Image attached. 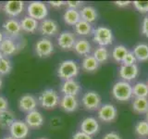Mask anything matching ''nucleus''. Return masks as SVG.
<instances>
[{
    "mask_svg": "<svg viewBox=\"0 0 148 139\" xmlns=\"http://www.w3.org/2000/svg\"><path fill=\"white\" fill-rule=\"evenodd\" d=\"M111 93H112V96L116 100L120 102L129 101L133 96L132 85L129 82H125L122 80L118 81L112 86Z\"/></svg>",
    "mask_w": 148,
    "mask_h": 139,
    "instance_id": "f257e3e1",
    "label": "nucleus"
},
{
    "mask_svg": "<svg viewBox=\"0 0 148 139\" xmlns=\"http://www.w3.org/2000/svg\"><path fill=\"white\" fill-rule=\"evenodd\" d=\"M80 72V66L76 61L66 59L59 64L58 68V76L63 81L75 78Z\"/></svg>",
    "mask_w": 148,
    "mask_h": 139,
    "instance_id": "f03ea898",
    "label": "nucleus"
},
{
    "mask_svg": "<svg viewBox=\"0 0 148 139\" xmlns=\"http://www.w3.org/2000/svg\"><path fill=\"white\" fill-rule=\"evenodd\" d=\"M60 97L58 93L55 89L49 88L41 93L38 97V103L42 108L45 109H53L59 105Z\"/></svg>",
    "mask_w": 148,
    "mask_h": 139,
    "instance_id": "7ed1b4c3",
    "label": "nucleus"
},
{
    "mask_svg": "<svg viewBox=\"0 0 148 139\" xmlns=\"http://www.w3.org/2000/svg\"><path fill=\"white\" fill-rule=\"evenodd\" d=\"M113 32L106 26H99L92 30V40L99 46H108L113 43Z\"/></svg>",
    "mask_w": 148,
    "mask_h": 139,
    "instance_id": "20e7f679",
    "label": "nucleus"
},
{
    "mask_svg": "<svg viewBox=\"0 0 148 139\" xmlns=\"http://www.w3.org/2000/svg\"><path fill=\"white\" fill-rule=\"evenodd\" d=\"M48 15L47 6L41 1H32L27 7V16L34 20L42 21L46 19Z\"/></svg>",
    "mask_w": 148,
    "mask_h": 139,
    "instance_id": "39448f33",
    "label": "nucleus"
},
{
    "mask_svg": "<svg viewBox=\"0 0 148 139\" xmlns=\"http://www.w3.org/2000/svg\"><path fill=\"white\" fill-rule=\"evenodd\" d=\"M54 44L49 38L43 37V38L39 39L34 45V51L35 54L38 56L39 58H48L54 53Z\"/></svg>",
    "mask_w": 148,
    "mask_h": 139,
    "instance_id": "423d86ee",
    "label": "nucleus"
},
{
    "mask_svg": "<svg viewBox=\"0 0 148 139\" xmlns=\"http://www.w3.org/2000/svg\"><path fill=\"white\" fill-rule=\"evenodd\" d=\"M8 130L9 136L15 139H25L30 133V127L25 122L21 120H16L10 125Z\"/></svg>",
    "mask_w": 148,
    "mask_h": 139,
    "instance_id": "0eeeda50",
    "label": "nucleus"
},
{
    "mask_svg": "<svg viewBox=\"0 0 148 139\" xmlns=\"http://www.w3.org/2000/svg\"><path fill=\"white\" fill-rule=\"evenodd\" d=\"M101 96L95 91H88L82 97V104L87 110H96L101 106Z\"/></svg>",
    "mask_w": 148,
    "mask_h": 139,
    "instance_id": "6e6552de",
    "label": "nucleus"
},
{
    "mask_svg": "<svg viewBox=\"0 0 148 139\" xmlns=\"http://www.w3.org/2000/svg\"><path fill=\"white\" fill-rule=\"evenodd\" d=\"M97 116L100 120L104 122H111L116 120L118 116L117 108L110 103L101 105L100 108L97 109Z\"/></svg>",
    "mask_w": 148,
    "mask_h": 139,
    "instance_id": "1a4fd4ad",
    "label": "nucleus"
},
{
    "mask_svg": "<svg viewBox=\"0 0 148 139\" xmlns=\"http://www.w3.org/2000/svg\"><path fill=\"white\" fill-rule=\"evenodd\" d=\"M38 31L43 34L45 37H51L55 36L58 34L59 27L58 22L52 20V19H45V20L39 22Z\"/></svg>",
    "mask_w": 148,
    "mask_h": 139,
    "instance_id": "9d476101",
    "label": "nucleus"
},
{
    "mask_svg": "<svg viewBox=\"0 0 148 139\" xmlns=\"http://www.w3.org/2000/svg\"><path fill=\"white\" fill-rule=\"evenodd\" d=\"M76 36L71 31H63L58 37V45L62 50L73 49L76 43Z\"/></svg>",
    "mask_w": 148,
    "mask_h": 139,
    "instance_id": "9b49d317",
    "label": "nucleus"
},
{
    "mask_svg": "<svg viewBox=\"0 0 148 139\" xmlns=\"http://www.w3.org/2000/svg\"><path fill=\"white\" fill-rule=\"evenodd\" d=\"M3 10L5 14L10 17V19H15L20 16L24 10V2L22 1H8L4 4Z\"/></svg>",
    "mask_w": 148,
    "mask_h": 139,
    "instance_id": "f8f14e48",
    "label": "nucleus"
},
{
    "mask_svg": "<svg viewBox=\"0 0 148 139\" xmlns=\"http://www.w3.org/2000/svg\"><path fill=\"white\" fill-rule=\"evenodd\" d=\"M80 131L85 133L89 136H92L96 134L100 130V124L95 118L94 117H86L81 122Z\"/></svg>",
    "mask_w": 148,
    "mask_h": 139,
    "instance_id": "ddd939ff",
    "label": "nucleus"
},
{
    "mask_svg": "<svg viewBox=\"0 0 148 139\" xmlns=\"http://www.w3.org/2000/svg\"><path fill=\"white\" fill-rule=\"evenodd\" d=\"M119 75L122 79V81L131 82L136 79L139 75V67L137 64L133 65H121L119 70Z\"/></svg>",
    "mask_w": 148,
    "mask_h": 139,
    "instance_id": "4468645a",
    "label": "nucleus"
},
{
    "mask_svg": "<svg viewBox=\"0 0 148 139\" xmlns=\"http://www.w3.org/2000/svg\"><path fill=\"white\" fill-rule=\"evenodd\" d=\"M4 32L7 34V37L9 38H15L21 34V23L16 19H8L3 24Z\"/></svg>",
    "mask_w": 148,
    "mask_h": 139,
    "instance_id": "2eb2a0df",
    "label": "nucleus"
},
{
    "mask_svg": "<svg viewBox=\"0 0 148 139\" xmlns=\"http://www.w3.org/2000/svg\"><path fill=\"white\" fill-rule=\"evenodd\" d=\"M60 91L63 96H77L78 94L82 91V86L80 83L76 81L75 79H71V80L63 81Z\"/></svg>",
    "mask_w": 148,
    "mask_h": 139,
    "instance_id": "dca6fc26",
    "label": "nucleus"
},
{
    "mask_svg": "<svg viewBox=\"0 0 148 139\" xmlns=\"http://www.w3.org/2000/svg\"><path fill=\"white\" fill-rule=\"evenodd\" d=\"M38 105V100L32 95H24L18 100V109L23 112L29 113L32 110H35Z\"/></svg>",
    "mask_w": 148,
    "mask_h": 139,
    "instance_id": "f3484780",
    "label": "nucleus"
},
{
    "mask_svg": "<svg viewBox=\"0 0 148 139\" xmlns=\"http://www.w3.org/2000/svg\"><path fill=\"white\" fill-rule=\"evenodd\" d=\"M24 122L30 127V129H37L45 123V118L40 111L35 109L27 113Z\"/></svg>",
    "mask_w": 148,
    "mask_h": 139,
    "instance_id": "a211bd4d",
    "label": "nucleus"
},
{
    "mask_svg": "<svg viewBox=\"0 0 148 139\" xmlns=\"http://www.w3.org/2000/svg\"><path fill=\"white\" fill-rule=\"evenodd\" d=\"M59 107L66 112H74L79 107V100L74 96H63L60 98Z\"/></svg>",
    "mask_w": 148,
    "mask_h": 139,
    "instance_id": "6ab92c4d",
    "label": "nucleus"
},
{
    "mask_svg": "<svg viewBox=\"0 0 148 139\" xmlns=\"http://www.w3.org/2000/svg\"><path fill=\"white\" fill-rule=\"evenodd\" d=\"M74 52L79 56H82V57H86V56L90 55L92 51V45L90 42L85 38H79L76 40V43L74 45L73 47Z\"/></svg>",
    "mask_w": 148,
    "mask_h": 139,
    "instance_id": "aec40b11",
    "label": "nucleus"
},
{
    "mask_svg": "<svg viewBox=\"0 0 148 139\" xmlns=\"http://www.w3.org/2000/svg\"><path fill=\"white\" fill-rule=\"evenodd\" d=\"M18 45L14 39L9 38V37H5L2 43L0 44V50L4 57H8L13 54H15L18 50Z\"/></svg>",
    "mask_w": 148,
    "mask_h": 139,
    "instance_id": "412c9836",
    "label": "nucleus"
},
{
    "mask_svg": "<svg viewBox=\"0 0 148 139\" xmlns=\"http://www.w3.org/2000/svg\"><path fill=\"white\" fill-rule=\"evenodd\" d=\"M79 11H80L81 20L85 21L89 23L95 22L97 20V18H98L97 10L92 6H84L81 9H79Z\"/></svg>",
    "mask_w": 148,
    "mask_h": 139,
    "instance_id": "4be33fe9",
    "label": "nucleus"
},
{
    "mask_svg": "<svg viewBox=\"0 0 148 139\" xmlns=\"http://www.w3.org/2000/svg\"><path fill=\"white\" fill-rule=\"evenodd\" d=\"M20 23H21V31L25 32H29V34H34L39 28V21L29 16L23 17Z\"/></svg>",
    "mask_w": 148,
    "mask_h": 139,
    "instance_id": "5701e85b",
    "label": "nucleus"
},
{
    "mask_svg": "<svg viewBox=\"0 0 148 139\" xmlns=\"http://www.w3.org/2000/svg\"><path fill=\"white\" fill-rule=\"evenodd\" d=\"M63 21L66 24L74 27L79 21H81L80 11L77 10V9L68 8L63 14Z\"/></svg>",
    "mask_w": 148,
    "mask_h": 139,
    "instance_id": "b1692460",
    "label": "nucleus"
},
{
    "mask_svg": "<svg viewBox=\"0 0 148 139\" xmlns=\"http://www.w3.org/2000/svg\"><path fill=\"white\" fill-rule=\"evenodd\" d=\"M132 106L134 112L138 114H145L148 111V98L146 97H134Z\"/></svg>",
    "mask_w": 148,
    "mask_h": 139,
    "instance_id": "393cba45",
    "label": "nucleus"
},
{
    "mask_svg": "<svg viewBox=\"0 0 148 139\" xmlns=\"http://www.w3.org/2000/svg\"><path fill=\"white\" fill-rule=\"evenodd\" d=\"M132 53L135 56V58L138 61H141V62L147 61L148 60V45L145 43L137 44L134 46Z\"/></svg>",
    "mask_w": 148,
    "mask_h": 139,
    "instance_id": "a878e982",
    "label": "nucleus"
},
{
    "mask_svg": "<svg viewBox=\"0 0 148 139\" xmlns=\"http://www.w3.org/2000/svg\"><path fill=\"white\" fill-rule=\"evenodd\" d=\"M99 67V62L92 55H88L83 58L82 61V68L84 72H95Z\"/></svg>",
    "mask_w": 148,
    "mask_h": 139,
    "instance_id": "bb28decb",
    "label": "nucleus"
},
{
    "mask_svg": "<svg viewBox=\"0 0 148 139\" xmlns=\"http://www.w3.org/2000/svg\"><path fill=\"white\" fill-rule=\"evenodd\" d=\"M15 114L10 110H5L0 112V128L7 129L10 127V125L15 122Z\"/></svg>",
    "mask_w": 148,
    "mask_h": 139,
    "instance_id": "cd10ccee",
    "label": "nucleus"
},
{
    "mask_svg": "<svg viewBox=\"0 0 148 139\" xmlns=\"http://www.w3.org/2000/svg\"><path fill=\"white\" fill-rule=\"evenodd\" d=\"M74 32L80 36H87L92 34V28L91 23L81 20L74 26Z\"/></svg>",
    "mask_w": 148,
    "mask_h": 139,
    "instance_id": "c85d7f7f",
    "label": "nucleus"
},
{
    "mask_svg": "<svg viewBox=\"0 0 148 139\" xmlns=\"http://www.w3.org/2000/svg\"><path fill=\"white\" fill-rule=\"evenodd\" d=\"M132 95L134 97L148 98V85L143 82H137L132 85Z\"/></svg>",
    "mask_w": 148,
    "mask_h": 139,
    "instance_id": "c756f323",
    "label": "nucleus"
},
{
    "mask_svg": "<svg viewBox=\"0 0 148 139\" xmlns=\"http://www.w3.org/2000/svg\"><path fill=\"white\" fill-rule=\"evenodd\" d=\"M92 56L95 57V58L101 63H105L108 61V59L109 58V51L106 46H97V47L94 50Z\"/></svg>",
    "mask_w": 148,
    "mask_h": 139,
    "instance_id": "7c9ffc66",
    "label": "nucleus"
},
{
    "mask_svg": "<svg viewBox=\"0 0 148 139\" xmlns=\"http://www.w3.org/2000/svg\"><path fill=\"white\" fill-rule=\"evenodd\" d=\"M128 52H129V50L125 45H118L113 48L111 56H112V58L116 62H122L123 58H125V56L127 55Z\"/></svg>",
    "mask_w": 148,
    "mask_h": 139,
    "instance_id": "2f4dec72",
    "label": "nucleus"
},
{
    "mask_svg": "<svg viewBox=\"0 0 148 139\" xmlns=\"http://www.w3.org/2000/svg\"><path fill=\"white\" fill-rule=\"evenodd\" d=\"M134 131H135V133L139 137H141V138L147 137L148 136V122L145 120H139L135 124Z\"/></svg>",
    "mask_w": 148,
    "mask_h": 139,
    "instance_id": "473e14b6",
    "label": "nucleus"
},
{
    "mask_svg": "<svg viewBox=\"0 0 148 139\" xmlns=\"http://www.w3.org/2000/svg\"><path fill=\"white\" fill-rule=\"evenodd\" d=\"M12 70V63L8 58L4 57L0 59V76L7 75Z\"/></svg>",
    "mask_w": 148,
    "mask_h": 139,
    "instance_id": "72a5a7b5",
    "label": "nucleus"
},
{
    "mask_svg": "<svg viewBox=\"0 0 148 139\" xmlns=\"http://www.w3.org/2000/svg\"><path fill=\"white\" fill-rule=\"evenodd\" d=\"M132 4L140 13H148V1H133Z\"/></svg>",
    "mask_w": 148,
    "mask_h": 139,
    "instance_id": "f704fd0d",
    "label": "nucleus"
},
{
    "mask_svg": "<svg viewBox=\"0 0 148 139\" xmlns=\"http://www.w3.org/2000/svg\"><path fill=\"white\" fill-rule=\"evenodd\" d=\"M137 59L135 58V56L133 55L132 51H129L127 53V55L125 56V58L122 60V65H126V66H129V65H133L136 64Z\"/></svg>",
    "mask_w": 148,
    "mask_h": 139,
    "instance_id": "c9c22d12",
    "label": "nucleus"
},
{
    "mask_svg": "<svg viewBox=\"0 0 148 139\" xmlns=\"http://www.w3.org/2000/svg\"><path fill=\"white\" fill-rule=\"evenodd\" d=\"M66 6L68 7V8L77 9V10H79V8H82V2H81V1H67Z\"/></svg>",
    "mask_w": 148,
    "mask_h": 139,
    "instance_id": "e433bc0d",
    "label": "nucleus"
},
{
    "mask_svg": "<svg viewBox=\"0 0 148 139\" xmlns=\"http://www.w3.org/2000/svg\"><path fill=\"white\" fill-rule=\"evenodd\" d=\"M72 139H94V138H92V136H89V134H87L82 131H79L73 134Z\"/></svg>",
    "mask_w": 148,
    "mask_h": 139,
    "instance_id": "4c0bfd02",
    "label": "nucleus"
},
{
    "mask_svg": "<svg viewBox=\"0 0 148 139\" xmlns=\"http://www.w3.org/2000/svg\"><path fill=\"white\" fill-rule=\"evenodd\" d=\"M142 34L148 37V15L143 18L142 22Z\"/></svg>",
    "mask_w": 148,
    "mask_h": 139,
    "instance_id": "58836bf2",
    "label": "nucleus"
},
{
    "mask_svg": "<svg viewBox=\"0 0 148 139\" xmlns=\"http://www.w3.org/2000/svg\"><path fill=\"white\" fill-rule=\"evenodd\" d=\"M8 108V102L6 97L0 96V112L7 110Z\"/></svg>",
    "mask_w": 148,
    "mask_h": 139,
    "instance_id": "ea45409f",
    "label": "nucleus"
},
{
    "mask_svg": "<svg viewBox=\"0 0 148 139\" xmlns=\"http://www.w3.org/2000/svg\"><path fill=\"white\" fill-rule=\"evenodd\" d=\"M103 139H122V138H121V136H120L118 133H116V132H109V133L105 134Z\"/></svg>",
    "mask_w": 148,
    "mask_h": 139,
    "instance_id": "a19ab883",
    "label": "nucleus"
},
{
    "mask_svg": "<svg viewBox=\"0 0 148 139\" xmlns=\"http://www.w3.org/2000/svg\"><path fill=\"white\" fill-rule=\"evenodd\" d=\"M49 4L51 7H53L55 8H59L63 7L64 5H66V2L64 1H49Z\"/></svg>",
    "mask_w": 148,
    "mask_h": 139,
    "instance_id": "79ce46f5",
    "label": "nucleus"
},
{
    "mask_svg": "<svg viewBox=\"0 0 148 139\" xmlns=\"http://www.w3.org/2000/svg\"><path fill=\"white\" fill-rule=\"evenodd\" d=\"M131 3L132 2H130V1H116L115 2L116 6H118L119 8H126V7L130 6Z\"/></svg>",
    "mask_w": 148,
    "mask_h": 139,
    "instance_id": "37998d69",
    "label": "nucleus"
},
{
    "mask_svg": "<svg viewBox=\"0 0 148 139\" xmlns=\"http://www.w3.org/2000/svg\"><path fill=\"white\" fill-rule=\"evenodd\" d=\"M4 38H5V36H4V34L3 32L0 31V44L2 43V41L4 40Z\"/></svg>",
    "mask_w": 148,
    "mask_h": 139,
    "instance_id": "c03bdc74",
    "label": "nucleus"
},
{
    "mask_svg": "<svg viewBox=\"0 0 148 139\" xmlns=\"http://www.w3.org/2000/svg\"><path fill=\"white\" fill-rule=\"evenodd\" d=\"M2 139H15V138H13V137H12V136H8L3 137Z\"/></svg>",
    "mask_w": 148,
    "mask_h": 139,
    "instance_id": "a18cd8bd",
    "label": "nucleus"
},
{
    "mask_svg": "<svg viewBox=\"0 0 148 139\" xmlns=\"http://www.w3.org/2000/svg\"><path fill=\"white\" fill-rule=\"evenodd\" d=\"M2 85H3V81H2V78L0 76V88L2 87Z\"/></svg>",
    "mask_w": 148,
    "mask_h": 139,
    "instance_id": "49530a36",
    "label": "nucleus"
},
{
    "mask_svg": "<svg viewBox=\"0 0 148 139\" xmlns=\"http://www.w3.org/2000/svg\"><path fill=\"white\" fill-rule=\"evenodd\" d=\"M145 120H146V122H148V111H147V112L145 113Z\"/></svg>",
    "mask_w": 148,
    "mask_h": 139,
    "instance_id": "de8ad7c7",
    "label": "nucleus"
},
{
    "mask_svg": "<svg viewBox=\"0 0 148 139\" xmlns=\"http://www.w3.org/2000/svg\"><path fill=\"white\" fill-rule=\"evenodd\" d=\"M2 58H4V56H3V54H2V52H1V50H0V59H1Z\"/></svg>",
    "mask_w": 148,
    "mask_h": 139,
    "instance_id": "09e8293b",
    "label": "nucleus"
},
{
    "mask_svg": "<svg viewBox=\"0 0 148 139\" xmlns=\"http://www.w3.org/2000/svg\"><path fill=\"white\" fill-rule=\"evenodd\" d=\"M38 139H48V138H46V137H40V138H38Z\"/></svg>",
    "mask_w": 148,
    "mask_h": 139,
    "instance_id": "8fccbe9b",
    "label": "nucleus"
},
{
    "mask_svg": "<svg viewBox=\"0 0 148 139\" xmlns=\"http://www.w3.org/2000/svg\"><path fill=\"white\" fill-rule=\"evenodd\" d=\"M0 8H1V4H0Z\"/></svg>",
    "mask_w": 148,
    "mask_h": 139,
    "instance_id": "3c124183",
    "label": "nucleus"
},
{
    "mask_svg": "<svg viewBox=\"0 0 148 139\" xmlns=\"http://www.w3.org/2000/svg\"><path fill=\"white\" fill-rule=\"evenodd\" d=\"M147 85H148V82H147Z\"/></svg>",
    "mask_w": 148,
    "mask_h": 139,
    "instance_id": "603ef678",
    "label": "nucleus"
}]
</instances>
